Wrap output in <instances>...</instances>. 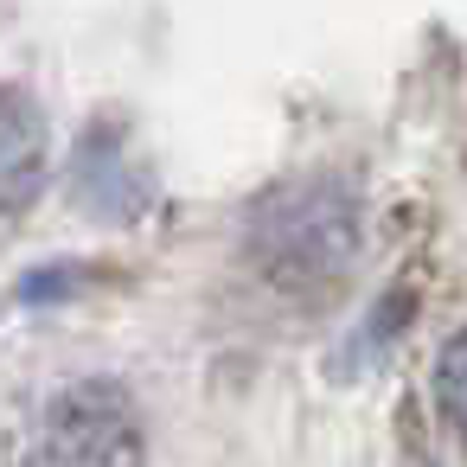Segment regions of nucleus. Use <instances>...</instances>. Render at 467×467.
I'll list each match as a JSON object with an SVG mask.
<instances>
[{"label": "nucleus", "instance_id": "2", "mask_svg": "<svg viewBox=\"0 0 467 467\" xmlns=\"http://www.w3.org/2000/svg\"><path fill=\"white\" fill-rule=\"evenodd\" d=\"M435 397H441V416H448V429L467 441V327L441 346V358H435Z\"/></svg>", "mask_w": 467, "mask_h": 467}, {"label": "nucleus", "instance_id": "1", "mask_svg": "<svg viewBox=\"0 0 467 467\" xmlns=\"http://www.w3.org/2000/svg\"><path fill=\"white\" fill-rule=\"evenodd\" d=\"M46 180V116L33 97L0 90V218H14L39 199Z\"/></svg>", "mask_w": 467, "mask_h": 467}]
</instances>
